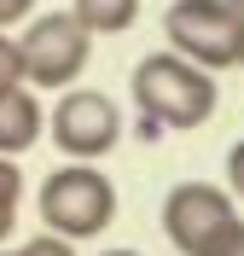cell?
Here are the masks:
<instances>
[{"label":"cell","instance_id":"18","mask_svg":"<svg viewBox=\"0 0 244 256\" xmlns=\"http://www.w3.org/2000/svg\"><path fill=\"white\" fill-rule=\"evenodd\" d=\"M0 256H12V250H0Z\"/></svg>","mask_w":244,"mask_h":256},{"label":"cell","instance_id":"16","mask_svg":"<svg viewBox=\"0 0 244 256\" xmlns=\"http://www.w3.org/2000/svg\"><path fill=\"white\" fill-rule=\"evenodd\" d=\"M227 6H233V18H244V0H227Z\"/></svg>","mask_w":244,"mask_h":256},{"label":"cell","instance_id":"11","mask_svg":"<svg viewBox=\"0 0 244 256\" xmlns=\"http://www.w3.org/2000/svg\"><path fill=\"white\" fill-rule=\"evenodd\" d=\"M12 256H76V244L58 239V233H35V239H23Z\"/></svg>","mask_w":244,"mask_h":256},{"label":"cell","instance_id":"5","mask_svg":"<svg viewBox=\"0 0 244 256\" xmlns=\"http://www.w3.org/2000/svg\"><path fill=\"white\" fill-rule=\"evenodd\" d=\"M163 30H169V52H180L198 70H233L239 58V18L227 0H175Z\"/></svg>","mask_w":244,"mask_h":256},{"label":"cell","instance_id":"4","mask_svg":"<svg viewBox=\"0 0 244 256\" xmlns=\"http://www.w3.org/2000/svg\"><path fill=\"white\" fill-rule=\"evenodd\" d=\"M47 134L70 163H99L105 152H116L122 140V111L111 94L99 88H64L58 105L47 111Z\"/></svg>","mask_w":244,"mask_h":256},{"label":"cell","instance_id":"13","mask_svg":"<svg viewBox=\"0 0 244 256\" xmlns=\"http://www.w3.org/2000/svg\"><path fill=\"white\" fill-rule=\"evenodd\" d=\"M227 192H233V204H244V140L227 152Z\"/></svg>","mask_w":244,"mask_h":256},{"label":"cell","instance_id":"10","mask_svg":"<svg viewBox=\"0 0 244 256\" xmlns=\"http://www.w3.org/2000/svg\"><path fill=\"white\" fill-rule=\"evenodd\" d=\"M192 256H244V216H233V222L221 227L215 239H204Z\"/></svg>","mask_w":244,"mask_h":256},{"label":"cell","instance_id":"15","mask_svg":"<svg viewBox=\"0 0 244 256\" xmlns=\"http://www.w3.org/2000/svg\"><path fill=\"white\" fill-rule=\"evenodd\" d=\"M233 64H244V18H239V58H233Z\"/></svg>","mask_w":244,"mask_h":256},{"label":"cell","instance_id":"7","mask_svg":"<svg viewBox=\"0 0 244 256\" xmlns=\"http://www.w3.org/2000/svg\"><path fill=\"white\" fill-rule=\"evenodd\" d=\"M41 134H47V111H41V99H35L23 82L0 88V158H23Z\"/></svg>","mask_w":244,"mask_h":256},{"label":"cell","instance_id":"2","mask_svg":"<svg viewBox=\"0 0 244 256\" xmlns=\"http://www.w3.org/2000/svg\"><path fill=\"white\" fill-rule=\"evenodd\" d=\"M41 222H47V233H58V239L81 244V239H99L105 227L116 222V186L105 169H93V163H70V169H52L47 180H41Z\"/></svg>","mask_w":244,"mask_h":256},{"label":"cell","instance_id":"8","mask_svg":"<svg viewBox=\"0 0 244 256\" xmlns=\"http://www.w3.org/2000/svg\"><path fill=\"white\" fill-rule=\"evenodd\" d=\"M70 12L87 24V35H122L140 18V0H70Z\"/></svg>","mask_w":244,"mask_h":256},{"label":"cell","instance_id":"6","mask_svg":"<svg viewBox=\"0 0 244 256\" xmlns=\"http://www.w3.org/2000/svg\"><path fill=\"white\" fill-rule=\"evenodd\" d=\"M239 216L227 186H210V180H180L169 198H163V233L180 256H192L204 239H215L221 227Z\"/></svg>","mask_w":244,"mask_h":256},{"label":"cell","instance_id":"17","mask_svg":"<svg viewBox=\"0 0 244 256\" xmlns=\"http://www.w3.org/2000/svg\"><path fill=\"white\" fill-rule=\"evenodd\" d=\"M99 256H140V250H99Z\"/></svg>","mask_w":244,"mask_h":256},{"label":"cell","instance_id":"14","mask_svg":"<svg viewBox=\"0 0 244 256\" xmlns=\"http://www.w3.org/2000/svg\"><path fill=\"white\" fill-rule=\"evenodd\" d=\"M29 12H35V0H0V30H12V24H23Z\"/></svg>","mask_w":244,"mask_h":256},{"label":"cell","instance_id":"1","mask_svg":"<svg viewBox=\"0 0 244 256\" xmlns=\"http://www.w3.org/2000/svg\"><path fill=\"white\" fill-rule=\"evenodd\" d=\"M215 70H198L180 52H146L134 64V105L151 128H204L215 116Z\"/></svg>","mask_w":244,"mask_h":256},{"label":"cell","instance_id":"3","mask_svg":"<svg viewBox=\"0 0 244 256\" xmlns=\"http://www.w3.org/2000/svg\"><path fill=\"white\" fill-rule=\"evenodd\" d=\"M17 58H23V82L29 88H52L64 94L93 58V35L76 12H41L29 30L17 35Z\"/></svg>","mask_w":244,"mask_h":256},{"label":"cell","instance_id":"12","mask_svg":"<svg viewBox=\"0 0 244 256\" xmlns=\"http://www.w3.org/2000/svg\"><path fill=\"white\" fill-rule=\"evenodd\" d=\"M12 82H23V58H17V41L0 30V88H12Z\"/></svg>","mask_w":244,"mask_h":256},{"label":"cell","instance_id":"9","mask_svg":"<svg viewBox=\"0 0 244 256\" xmlns=\"http://www.w3.org/2000/svg\"><path fill=\"white\" fill-rule=\"evenodd\" d=\"M17 204H23V169H17V158H0V244L17 227Z\"/></svg>","mask_w":244,"mask_h":256}]
</instances>
